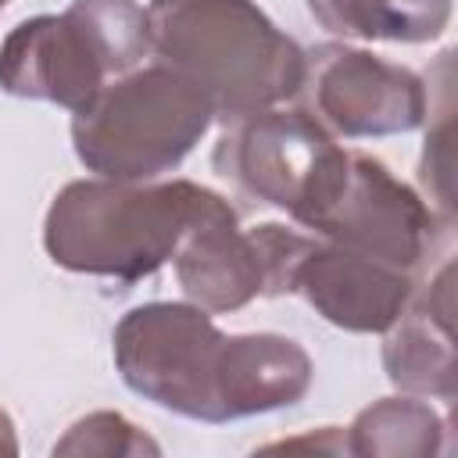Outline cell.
Returning a JSON list of instances; mask_svg holds the SVG:
<instances>
[{"instance_id": "1", "label": "cell", "mask_w": 458, "mask_h": 458, "mask_svg": "<svg viewBox=\"0 0 458 458\" xmlns=\"http://www.w3.org/2000/svg\"><path fill=\"white\" fill-rule=\"evenodd\" d=\"M222 204V193L193 179H75L47 208L43 250L64 272L132 286L168 265L186 233Z\"/></svg>"}, {"instance_id": "18", "label": "cell", "mask_w": 458, "mask_h": 458, "mask_svg": "<svg viewBox=\"0 0 458 458\" xmlns=\"http://www.w3.org/2000/svg\"><path fill=\"white\" fill-rule=\"evenodd\" d=\"M7 4H11V0H0V11H4V7H7Z\"/></svg>"}, {"instance_id": "12", "label": "cell", "mask_w": 458, "mask_h": 458, "mask_svg": "<svg viewBox=\"0 0 458 458\" xmlns=\"http://www.w3.org/2000/svg\"><path fill=\"white\" fill-rule=\"evenodd\" d=\"M315 379L308 351L279 333H240L225 336L218 411L222 422L265 415L297 404Z\"/></svg>"}, {"instance_id": "2", "label": "cell", "mask_w": 458, "mask_h": 458, "mask_svg": "<svg viewBox=\"0 0 458 458\" xmlns=\"http://www.w3.org/2000/svg\"><path fill=\"white\" fill-rule=\"evenodd\" d=\"M150 50L233 122L301 93L304 50L254 0H150Z\"/></svg>"}, {"instance_id": "17", "label": "cell", "mask_w": 458, "mask_h": 458, "mask_svg": "<svg viewBox=\"0 0 458 458\" xmlns=\"http://www.w3.org/2000/svg\"><path fill=\"white\" fill-rule=\"evenodd\" d=\"M0 454H18V433H14V419L0 408Z\"/></svg>"}, {"instance_id": "15", "label": "cell", "mask_w": 458, "mask_h": 458, "mask_svg": "<svg viewBox=\"0 0 458 458\" xmlns=\"http://www.w3.org/2000/svg\"><path fill=\"white\" fill-rule=\"evenodd\" d=\"M54 454L136 458V454H161V444L147 437L136 422H129L122 411H89L64 429V437L54 444Z\"/></svg>"}, {"instance_id": "7", "label": "cell", "mask_w": 458, "mask_h": 458, "mask_svg": "<svg viewBox=\"0 0 458 458\" xmlns=\"http://www.w3.org/2000/svg\"><path fill=\"white\" fill-rule=\"evenodd\" d=\"M311 243V233L283 222L240 229L236 208L222 204L186 233L172 265L182 293L193 304L211 315H225L247 308L254 297L293 293V276Z\"/></svg>"}, {"instance_id": "16", "label": "cell", "mask_w": 458, "mask_h": 458, "mask_svg": "<svg viewBox=\"0 0 458 458\" xmlns=\"http://www.w3.org/2000/svg\"><path fill=\"white\" fill-rule=\"evenodd\" d=\"M433 114L440 118V125H429V132H426L419 179H422L426 197L433 200V211L451 225V211H454V200H451V175H454V118H451L454 104H451V86L444 89V104Z\"/></svg>"}, {"instance_id": "11", "label": "cell", "mask_w": 458, "mask_h": 458, "mask_svg": "<svg viewBox=\"0 0 458 458\" xmlns=\"http://www.w3.org/2000/svg\"><path fill=\"white\" fill-rule=\"evenodd\" d=\"M383 369L401 394L454 401V261L447 258L383 333Z\"/></svg>"}, {"instance_id": "5", "label": "cell", "mask_w": 458, "mask_h": 458, "mask_svg": "<svg viewBox=\"0 0 458 458\" xmlns=\"http://www.w3.org/2000/svg\"><path fill=\"white\" fill-rule=\"evenodd\" d=\"M211 168L243 197L308 229L347 172V147L304 107H265L225 122Z\"/></svg>"}, {"instance_id": "8", "label": "cell", "mask_w": 458, "mask_h": 458, "mask_svg": "<svg viewBox=\"0 0 458 458\" xmlns=\"http://www.w3.org/2000/svg\"><path fill=\"white\" fill-rule=\"evenodd\" d=\"M297 97H304L308 114L344 140L415 132L429 114V93L419 72L351 43L304 50Z\"/></svg>"}, {"instance_id": "3", "label": "cell", "mask_w": 458, "mask_h": 458, "mask_svg": "<svg viewBox=\"0 0 458 458\" xmlns=\"http://www.w3.org/2000/svg\"><path fill=\"white\" fill-rule=\"evenodd\" d=\"M147 54V7L136 0H72L61 14L25 18L4 36L0 89L75 114Z\"/></svg>"}, {"instance_id": "6", "label": "cell", "mask_w": 458, "mask_h": 458, "mask_svg": "<svg viewBox=\"0 0 458 458\" xmlns=\"http://www.w3.org/2000/svg\"><path fill=\"white\" fill-rule=\"evenodd\" d=\"M222 351L225 333L215 326L211 311L193 301L136 304L111 333L114 369L132 394L165 411L211 426H222Z\"/></svg>"}, {"instance_id": "4", "label": "cell", "mask_w": 458, "mask_h": 458, "mask_svg": "<svg viewBox=\"0 0 458 458\" xmlns=\"http://www.w3.org/2000/svg\"><path fill=\"white\" fill-rule=\"evenodd\" d=\"M211 122V100L175 68L154 61L114 75L72 114V147L93 175L150 182L179 168Z\"/></svg>"}, {"instance_id": "10", "label": "cell", "mask_w": 458, "mask_h": 458, "mask_svg": "<svg viewBox=\"0 0 458 458\" xmlns=\"http://www.w3.org/2000/svg\"><path fill=\"white\" fill-rule=\"evenodd\" d=\"M411 290L415 272L318 236L293 276V293H301L329 326L347 333H386L404 311Z\"/></svg>"}, {"instance_id": "9", "label": "cell", "mask_w": 458, "mask_h": 458, "mask_svg": "<svg viewBox=\"0 0 458 458\" xmlns=\"http://www.w3.org/2000/svg\"><path fill=\"white\" fill-rule=\"evenodd\" d=\"M440 229L451 225L433 211V204L365 150H347V172L336 193L308 225L318 240L404 272H419Z\"/></svg>"}, {"instance_id": "14", "label": "cell", "mask_w": 458, "mask_h": 458, "mask_svg": "<svg viewBox=\"0 0 458 458\" xmlns=\"http://www.w3.org/2000/svg\"><path fill=\"white\" fill-rule=\"evenodd\" d=\"M344 440L358 458H433L444 447V419L426 397H379L354 415Z\"/></svg>"}, {"instance_id": "13", "label": "cell", "mask_w": 458, "mask_h": 458, "mask_svg": "<svg viewBox=\"0 0 458 458\" xmlns=\"http://www.w3.org/2000/svg\"><path fill=\"white\" fill-rule=\"evenodd\" d=\"M308 11L344 39L433 43L451 25L454 0H308Z\"/></svg>"}]
</instances>
